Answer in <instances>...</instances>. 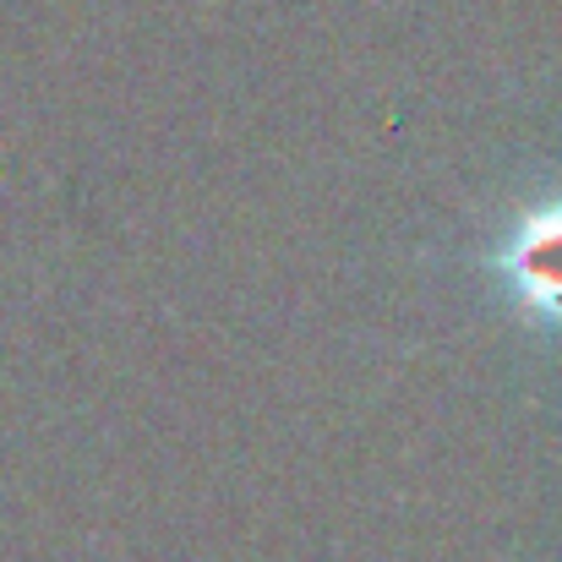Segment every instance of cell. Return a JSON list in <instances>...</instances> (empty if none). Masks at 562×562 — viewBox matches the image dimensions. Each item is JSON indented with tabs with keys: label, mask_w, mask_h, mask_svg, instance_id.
Here are the masks:
<instances>
[{
	"label": "cell",
	"mask_w": 562,
	"mask_h": 562,
	"mask_svg": "<svg viewBox=\"0 0 562 562\" xmlns=\"http://www.w3.org/2000/svg\"><path fill=\"white\" fill-rule=\"evenodd\" d=\"M514 273H519V284L536 306H558L562 312V218H541L536 229H525Z\"/></svg>",
	"instance_id": "cell-1"
}]
</instances>
